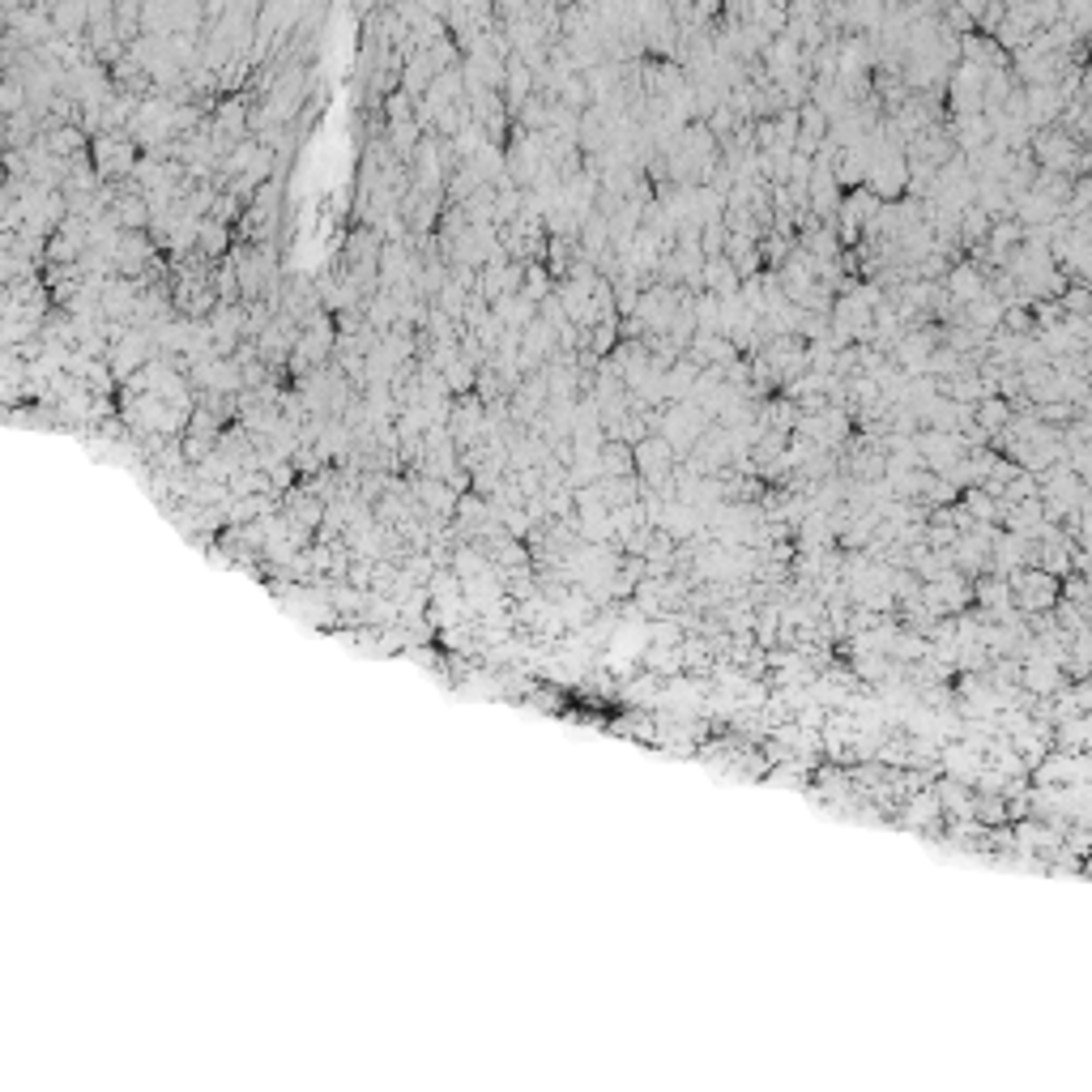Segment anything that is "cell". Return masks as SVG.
<instances>
[{"label":"cell","instance_id":"1","mask_svg":"<svg viewBox=\"0 0 1092 1092\" xmlns=\"http://www.w3.org/2000/svg\"><path fill=\"white\" fill-rule=\"evenodd\" d=\"M1007 589H1012L1024 607H1045V602H1054V593H1059L1050 576H1041V572H1016Z\"/></svg>","mask_w":1092,"mask_h":1092},{"label":"cell","instance_id":"2","mask_svg":"<svg viewBox=\"0 0 1092 1092\" xmlns=\"http://www.w3.org/2000/svg\"><path fill=\"white\" fill-rule=\"evenodd\" d=\"M948 287H952V295H956V308L960 304H973V299H981L986 295V273H977L973 265H960V269H952V278H948Z\"/></svg>","mask_w":1092,"mask_h":1092},{"label":"cell","instance_id":"3","mask_svg":"<svg viewBox=\"0 0 1092 1092\" xmlns=\"http://www.w3.org/2000/svg\"><path fill=\"white\" fill-rule=\"evenodd\" d=\"M973 418H977V423L986 427V431H998L1003 423H1012V415H1007V406H1003V401H998V397H995V401H990V397L981 401V406H977V415H973Z\"/></svg>","mask_w":1092,"mask_h":1092}]
</instances>
